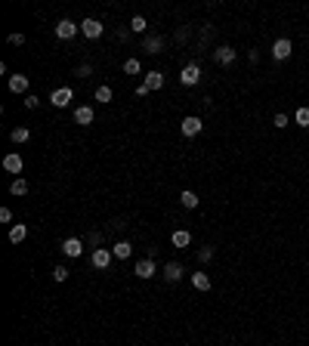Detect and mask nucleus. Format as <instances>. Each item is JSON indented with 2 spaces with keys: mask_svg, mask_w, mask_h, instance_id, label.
Wrapping results in <instances>:
<instances>
[{
  "mask_svg": "<svg viewBox=\"0 0 309 346\" xmlns=\"http://www.w3.org/2000/svg\"><path fill=\"white\" fill-rule=\"evenodd\" d=\"M170 241H173V247H189V244H192V232H186V229H176Z\"/></svg>",
  "mask_w": 309,
  "mask_h": 346,
  "instance_id": "obj_17",
  "label": "nucleus"
},
{
  "mask_svg": "<svg viewBox=\"0 0 309 346\" xmlns=\"http://www.w3.org/2000/svg\"><path fill=\"white\" fill-rule=\"evenodd\" d=\"M90 74H93V68H90V65H81V68H77V77H90Z\"/></svg>",
  "mask_w": 309,
  "mask_h": 346,
  "instance_id": "obj_33",
  "label": "nucleus"
},
{
  "mask_svg": "<svg viewBox=\"0 0 309 346\" xmlns=\"http://www.w3.org/2000/svg\"><path fill=\"white\" fill-rule=\"evenodd\" d=\"M0 223H13V210L9 207H0Z\"/></svg>",
  "mask_w": 309,
  "mask_h": 346,
  "instance_id": "obj_31",
  "label": "nucleus"
},
{
  "mask_svg": "<svg viewBox=\"0 0 309 346\" xmlns=\"http://www.w3.org/2000/svg\"><path fill=\"white\" fill-rule=\"evenodd\" d=\"M102 31H105V25H102L99 19H84L81 22V34L87 40H96V37H102Z\"/></svg>",
  "mask_w": 309,
  "mask_h": 346,
  "instance_id": "obj_2",
  "label": "nucleus"
},
{
  "mask_svg": "<svg viewBox=\"0 0 309 346\" xmlns=\"http://www.w3.org/2000/svg\"><path fill=\"white\" fill-rule=\"evenodd\" d=\"M53 278H56V281H65V278H68V269H65V266H56V269H53Z\"/></svg>",
  "mask_w": 309,
  "mask_h": 346,
  "instance_id": "obj_30",
  "label": "nucleus"
},
{
  "mask_svg": "<svg viewBox=\"0 0 309 346\" xmlns=\"http://www.w3.org/2000/svg\"><path fill=\"white\" fill-rule=\"evenodd\" d=\"M111 257H114L111 250H105V247H96V250H93V266H96V269H108Z\"/></svg>",
  "mask_w": 309,
  "mask_h": 346,
  "instance_id": "obj_12",
  "label": "nucleus"
},
{
  "mask_svg": "<svg viewBox=\"0 0 309 346\" xmlns=\"http://www.w3.org/2000/svg\"><path fill=\"white\" fill-rule=\"evenodd\" d=\"M133 272L139 275V278H152V275L158 272V266H155V260H152V257H145V260L136 263V269H133Z\"/></svg>",
  "mask_w": 309,
  "mask_h": 346,
  "instance_id": "obj_10",
  "label": "nucleus"
},
{
  "mask_svg": "<svg viewBox=\"0 0 309 346\" xmlns=\"http://www.w3.org/2000/svg\"><path fill=\"white\" fill-rule=\"evenodd\" d=\"M235 59H238V53L232 47H216L213 50V62H220V65H232Z\"/></svg>",
  "mask_w": 309,
  "mask_h": 346,
  "instance_id": "obj_7",
  "label": "nucleus"
},
{
  "mask_svg": "<svg viewBox=\"0 0 309 346\" xmlns=\"http://www.w3.org/2000/svg\"><path fill=\"white\" fill-rule=\"evenodd\" d=\"M272 124H275L278 130H284V127H288L291 121H288V114H275V118H272Z\"/></svg>",
  "mask_w": 309,
  "mask_h": 346,
  "instance_id": "obj_29",
  "label": "nucleus"
},
{
  "mask_svg": "<svg viewBox=\"0 0 309 346\" xmlns=\"http://www.w3.org/2000/svg\"><path fill=\"white\" fill-rule=\"evenodd\" d=\"M142 87L148 90V93H152V90H161V87H164V74H161V71H148L145 80H142Z\"/></svg>",
  "mask_w": 309,
  "mask_h": 346,
  "instance_id": "obj_14",
  "label": "nucleus"
},
{
  "mask_svg": "<svg viewBox=\"0 0 309 346\" xmlns=\"http://www.w3.org/2000/svg\"><path fill=\"white\" fill-rule=\"evenodd\" d=\"M198 80H201V68H198L195 62H192V65H186V68L179 71V84H186V87H195Z\"/></svg>",
  "mask_w": 309,
  "mask_h": 346,
  "instance_id": "obj_3",
  "label": "nucleus"
},
{
  "mask_svg": "<svg viewBox=\"0 0 309 346\" xmlns=\"http://www.w3.org/2000/svg\"><path fill=\"white\" fill-rule=\"evenodd\" d=\"M28 87H31V80L25 74H9V90L13 93H28Z\"/></svg>",
  "mask_w": 309,
  "mask_h": 346,
  "instance_id": "obj_13",
  "label": "nucleus"
},
{
  "mask_svg": "<svg viewBox=\"0 0 309 346\" xmlns=\"http://www.w3.org/2000/svg\"><path fill=\"white\" fill-rule=\"evenodd\" d=\"M71 99H74V90L71 87H59V90H53V96H50V102H53L56 108H65Z\"/></svg>",
  "mask_w": 309,
  "mask_h": 346,
  "instance_id": "obj_5",
  "label": "nucleus"
},
{
  "mask_svg": "<svg viewBox=\"0 0 309 346\" xmlns=\"http://www.w3.org/2000/svg\"><path fill=\"white\" fill-rule=\"evenodd\" d=\"M28 238V226H22V223H16L13 229H9V241L13 244H22V241Z\"/></svg>",
  "mask_w": 309,
  "mask_h": 346,
  "instance_id": "obj_16",
  "label": "nucleus"
},
{
  "mask_svg": "<svg viewBox=\"0 0 309 346\" xmlns=\"http://www.w3.org/2000/svg\"><path fill=\"white\" fill-rule=\"evenodd\" d=\"M291 40L288 37H278L275 43H272V59H275V62H284V59H288V56H291Z\"/></svg>",
  "mask_w": 309,
  "mask_h": 346,
  "instance_id": "obj_4",
  "label": "nucleus"
},
{
  "mask_svg": "<svg viewBox=\"0 0 309 346\" xmlns=\"http://www.w3.org/2000/svg\"><path fill=\"white\" fill-rule=\"evenodd\" d=\"M96 102H99V105H108V102H111V87H99L96 90Z\"/></svg>",
  "mask_w": 309,
  "mask_h": 346,
  "instance_id": "obj_24",
  "label": "nucleus"
},
{
  "mask_svg": "<svg viewBox=\"0 0 309 346\" xmlns=\"http://www.w3.org/2000/svg\"><path fill=\"white\" fill-rule=\"evenodd\" d=\"M142 50H145L148 56H158V53L164 50V37H161V34H148V37L142 40Z\"/></svg>",
  "mask_w": 309,
  "mask_h": 346,
  "instance_id": "obj_6",
  "label": "nucleus"
},
{
  "mask_svg": "<svg viewBox=\"0 0 309 346\" xmlns=\"http://www.w3.org/2000/svg\"><path fill=\"white\" fill-rule=\"evenodd\" d=\"M124 74H139V62L127 59V62H124Z\"/></svg>",
  "mask_w": 309,
  "mask_h": 346,
  "instance_id": "obj_27",
  "label": "nucleus"
},
{
  "mask_svg": "<svg viewBox=\"0 0 309 346\" xmlns=\"http://www.w3.org/2000/svg\"><path fill=\"white\" fill-rule=\"evenodd\" d=\"M74 121L81 127H90V124H93V108H90V105H77L74 108Z\"/></svg>",
  "mask_w": 309,
  "mask_h": 346,
  "instance_id": "obj_15",
  "label": "nucleus"
},
{
  "mask_svg": "<svg viewBox=\"0 0 309 346\" xmlns=\"http://www.w3.org/2000/svg\"><path fill=\"white\" fill-rule=\"evenodd\" d=\"M25 105H28V108H37L40 99H37V96H25Z\"/></svg>",
  "mask_w": 309,
  "mask_h": 346,
  "instance_id": "obj_34",
  "label": "nucleus"
},
{
  "mask_svg": "<svg viewBox=\"0 0 309 346\" xmlns=\"http://www.w3.org/2000/svg\"><path fill=\"white\" fill-rule=\"evenodd\" d=\"M164 278L167 281H179L182 278V266H179V263H167V266H164Z\"/></svg>",
  "mask_w": 309,
  "mask_h": 346,
  "instance_id": "obj_20",
  "label": "nucleus"
},
{
  "mask_svg": "<svg viewBox=\"0 0 309 346\" xmlns=\"http://www.w3.org/2000/svg\"><path fill=\"white\" fill-rule=\"evenodd\" d=\"M9 192H13L16 198H19V195H28V182L19 176V179H13V186H9Z\"/></svg>",
  "mask_w": 309,
  "mask_h": 346,
  "instance_id": "obj_23",
  "label": "nucleus"
},
{
  "mask_svg": "<svg viewBox=\"0 0 309 346\" xmlns=\"http://www.w3.org/2000/svg\"><path fill=\"white\" fill-rule=\"evenodd\" d=\"M198 260H201V263H210V260H213V247H201V250H198Z\"/></svg>",
  "mask_w": 309,
  "mask_h": 346,
  "instance_id": "obj_28",
  "label": "nucleus"
},
{
  "mask_svg": "<svg viewBox=\"0 0 309 346\" xmlns=\"http://www.w3.org/2000/svg\"><path fill=\"white\" fill-rule=\"evenodd\" d=\"M9 139H13L16 145H22V142H28V139H31V130H28V127H16V130L9 133Z\"/></svg>",
  "mask_w": 309,
  "mask_h": 346,
  "instance_id": "obj_21",
  "label": "nucleus"
},
{
  "mask_svg": "<svg viewBox=\"0 0 309 346\" xmlns=\"http://www.w3.org/2000/svg\"><path fill=\"white\" fill-rule=\"evenodd\" d=\"M145 25H148V22H145L142 16H133V19H130V31H136V34H142Z\"/></svg>",
  "mask_w": 309,
  "mask_h": 346,
  "instance_id": "obj_25",
  "label": "nucleus"
},
{
  "mask_svg": "<svg viewBox=\"0 0 309 346\" xmlns=\"http://www.w3.org/2000/svg\"><path fill=\"white\" fill-rule=\"evenodd\" d=\"M201 118H182V124H179V130H182V136H198L201 133Z\"/></svg>",
  "mask_w": 309,
  "mask_h": 346,
  "instance_id": "obj_11",
  "label": "nucleus"
},
{
  "mask_svg": "<svg viewBox=\"0 0 309 346\" xmlns=\"http://www.w3.org/2000/svg\"><path fill=\"white\" fill-rule=\"evenodd\" d=\"M294 121L300 124V127H309V108L303 105V108H297V114H294Z\"/></svg>",
  "mask_w": 309,
  "mask_h": 346,
  "instance_id": "obj_26",
  "label": "nucleus"
},
{
  "mask_svg": "<svg viewBox=\"0 0 309 346\" xmlns=\"http://www.w3.org/2000/svg\"><path fill=\"white\" fill-rule=\"evenodd\" d=\"M192 284H195L198 291H210V275L207 272H192Z\"/></svg>",
  "mask_w": 309,
  "mask_h": 346,
  "instance_id": "obj_18",
  "label": "nucleus"
},
{
  "mask_svg": "<svg viewBox=\"0 0 309 346\" xmlns=\"http://www.w3.org/2000/svg\"><path fill=\"white\" fill-rule=\"evenodd\" d=\"M22 167H25V161H22L19 152H9V155L3 158V170H6V173H22Z\"/></svg>",
  "mask_w": 309,
  "mask_h": 346,
  "instance_id": "obj_9",
  "label": "nucleus"
},
{
  "mask_svg": "<svg viewBox=\"0 0 309 346\" xmlns=\"http://www.w3.org/2000/svg\"><path fill=\"white\" fill-rule=\"evenodd\" d=\"M9 43H13V47H22V43H25V34H9L6 37Z\"/></svg>",
  "mask_w": 309,
  "mask_h": 346,
  "instance_id": "obj_32",
  "label": "nucleus"
},
{
  "mask_svg": "<svg viewBox=\"0 0 309 346\" xmlns=\"http://www.w3.org/2000/svg\"><path fill=\"white\" fill-rule=\"evenodd\" d=\"M111 253H114L118 260H127L130 253H133V244H130V241H118V244L111 247Z\"/></svg>",
  "mask_w": 309,
  "mask_h": 346,
  "instance_id": "obj_19",
  "label": "nucleus"
},
{
  "mask_svg": "<svg viewBox=\"0 0 309 346\" xmlns=\"http://www.w3.org/2000/svg\"><path fill=\"white\" fill-rule=\"evenodd\" d=\"M179 204H182V207H186V210H192V207H198V195L186 189V192H182V195H179Z\"/></svg>",
  "mask_w": 309,
  "mask_h": 346,
  "instance_id": "obj_22",
  "label": "nucleus"
},
{
  "mask_svg": "<svg viewBox=\"0 0 309 346\" xmlns=\"http://www.w3.org/2000/svg\"><path fill=\"white\" fill-rule=\"evenodd\" d=\"M77 31H81V22H71V19L56 22V37H59V40H71Z\"/></svg>",
  "mask_w": 309,
  "mask_h": 346,
  "instance_id": "obj_1",
  "label": "nucleus"
},
{
  "mask_svg": "<svg viewBox=\"0 0 309 346\" xmlns=\"http://www.w3.org/2000/svg\"><path fill=\"white\" fill-rule=\"evenodd\" d=\"M62 253H65V257H81V253H84V241L81 238H65L62 241Z\"/></svg>",
  "mask_w": 309,
  "mask_h": 346,
  "instance_id": "obj_8",
  "label": "nucleus"
}]
</instances>
